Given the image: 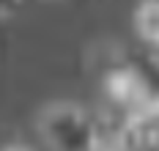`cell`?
<instances>
[{
  "label": "cell",
  "instance_id": "obj_2",
  "mask_svg": "<svg viewBox=\"0 0 159 151\" xmlns=\"http://www.w3.org/2000/svg\"><path fill=\"white\" fill-rule=\"evenodd\" d=\"M134 28L151 52H159V0H143L134 11Z\"/></svg>",
  "mask_w": 159,
  "mask_h": 151
},
{
  "label": "cell",
  "instance_id": "obj_1",
  "mask_svg": "<svg viewBox=\"0 0 159 151\" xmlns=\"http://www.w3.org/2000/svg\"><path fill=\"white\" fill-rule=\"evenodd\" d=\"M39 135L49 151H107L104 118L82 110L77 104H52L39 118Z\"/></svg>",
  "mask_w": 159,
  "mask_h": 151
},
{
  "label": "cell",
  "instance_id": "obj_3",
  "mask_svg": "<svg viewBox=\"0 0 159 151\" xmlns=\"http://www.w3.org/2000/svg\"><path fill=\"white\" fill-rule=\"evenodd\" d=\"M6 151H28V149H6Z\"/></svg>",
  "mask_w": 159,
  "mask_h": 151
}]
</instances>
